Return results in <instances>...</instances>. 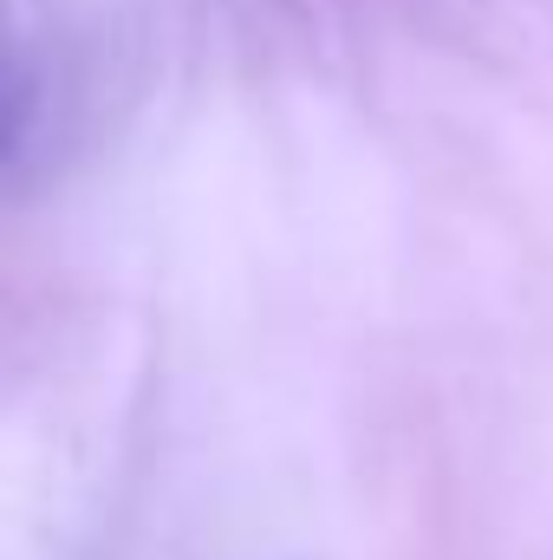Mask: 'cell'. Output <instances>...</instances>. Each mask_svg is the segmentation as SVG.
<instances>
[]
</instances>
